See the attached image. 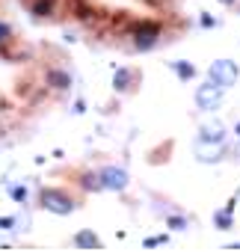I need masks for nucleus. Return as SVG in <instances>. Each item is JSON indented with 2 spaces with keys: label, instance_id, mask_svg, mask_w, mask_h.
I'll list each match as a JSON object with an SVG mask.
<instances>
[{
  "label": "nucleus",
  "instance_id": "1",
  "mask_svg": "<svg viewBox=\"0 0 240 252\" xmlns=\"http://www.w3.org/2000/svg\"><path fill=\"white\" fill-rule=\"evenodd\" d=\"M210 80L219 83L222 89L234 86V80H237V65H234L231 60H216V63L210 65Z\"/></svg>",
  "mask_w": 240,
  "mask_h": 252
},
{
  "label": "nucleus",
  "instance_id": "2",
  "mask_svg": "<svg viewBox=\"0 0 240 252\" xmlns=\"http://www.w3.org/2000/svg\"><path fill=\"white\" fill-rule=\"evenodd\" d=\"M196 101H199L202 110H216L219 101H222V86L213 83V80L205 83V86H199V89H196Z\"/></svg>",
  "mask_w": 240,
  "mask_h": 252
},
{
  "label": "nucleus",
  "instance_id": "3",
  "mask_svg": "<svg viewBox=\"0 0 240 252\" xmlns=\"http://www.w3.org/2000/svg\"><path fill=\"white\" fill-rule=\"evenodd\" d=\"M157 33H160V27H157L154 21H140V24H137V36H134L137 42H134V45H137L140 51L154 48V45H157Z\"/></svg>",
  "mask_w": 240,
  "mask_h": 252
},
{
  "label": "nucleus",
  "instance_id": "4",
  "mask_svg": "<svg viewBox=\"0 0 240 252\" xmlns=\"http://www.w3.org/2000/svg\"><path fill=\"white\" fill-rule=\"evenodd\" d=\"M45 208H51V211H57V214H71V208H74V202L65 196V193H57V190H51V193H45Z\"/></svg>",
  "mask_w": 240,
  "mask_h": 252
},
{
  "label": "nucleus",
  "instance_id": "5",
  "mask_svg": "<svg viewBox=\"0 0 240 252\" xmlns=\"http://www.w3.org/2000/svg\"><path fill=\"white\" fill-rule=\"evenodd\" d=\"M196 155H199V160L213 163V160H219V158H222V143H213V140H199Z\"/></svg>",
  "mask_w": 240,
  "mask_h": 252
},
{
  "label": "nucleus",
  "instance_id": "6",
  "mask_svg": "<svg viewBox=\"0 0 240 252\" xmlns=\"http://www.w3.org/2000/svg\"><path fill=\"white\" fill-rule=\"evenodd\" d=\"M101 178H104V184L113 187V190H122V187L128 184V175H125V172H119V169H104Z\"/></svg>",
  "mask_w": 240,
  "mask_h": 252
},
{
  "label": "nucleus",
  "instance_id": "7",
  "mask_svg": "<svg viewBox=\"0 0 240 252\" xmlns=\"http://www.w3.org/2000/svg\"><path fill=\"white\" fill-rule=\"evenodd\" d=\"M48 83H51L54 89H60V92H62V89H68V86H71V77H68L65 71H60V68H51V71H48Z\"/></svg>",
  "mask_w": 240,
  "mask_h": 252
},
{
  "label": "nucleus",
  "instance_id": "8",
  "mask_svg": "<svg viewBox=\"0 0 240 252\" xmlns=\"http://www.w3.org/2000/svg\"><path fill=\"white\" fill-rule=\"evenodd\" d=\"M222 137H225V128L219 122H210V125H205L202 128V140H213V143H222Z\"/></svg>",
  "mask_w": 240,
  "mask_h": 252
},
{
  "label": "nucleus",
  "instance_id": "9",
  "mask_svg": "<svg viewBox=\"0 0 240 252\" xmlns=\"http://www.w3.org/2000/svg\"><path fill=\"white\" fill-rule=\"evenodd\" d=\"M137 74L134 71H128V68H122V71H116V80H113V86L122 92V89H131V80H134Z\"/></svg>",
  "mask_w": 240,
  "mask_h": 252
},
{
  "label": "nucleus",
  "instance_id": "10",
  "mask_svg": "<svg viewBox=\"0 0 240 252\" xmlns=\"http://www.w3.org/2000/svg\"><path fill=\"white\" fill-rule=\"evenodd\" d=\"M169 65L175 68V74H178L181 80H193V77H196V65H190V63H184V60H181V63H169Z\"/></svg>",
  "mask_w": 240,
  "mask_h": 252
},
{
  "label": "nucleus",
  "instance_id": "11",
  "mask_svg": "<svg viewBox=\"0 0 240 252\" xmlns=\"http://www.w3.org/2000/svg\"><path fill=\"white\" fill-rule=\"evenodd\" d=\"M33 12H36V15H51V12H54V0H36V3H33Z\"/></svg>",
  "mask_w": 240,
  "mask_h": 252
},
{
  "label": "nucleus",
  "instance_id": "12",
  "mask_svg": "<svg viewBox=\"0 0 240 252\" xmlns=\"http://www.w3.org/2000/svg\"><path fill=\"white\" fill-rule=\"evenodd\" d=\"M77 243H80V246H98V237H92V234H80Z\"/></svg>",
  "mask_w": 240,
  "mask_h": 252
},
{
  "label": "nucleus",
  "instance_id": "13",
  "mask_svg": "<svg viewBox=\"0 0 240 252\" xmlns=\"http://www.w3.org/2000/svg\"><path fill=\"white\" fill-rule=\"evenodd\" d=\"M166 222H169V225H172V228H184V225H187V222H184V220H181V217H169V220H166Z\"/></svg>",
  "mask_w": 240,
  "mask_h": 252
},
{
  "label": "nucleus",
  "instance_id": "14",
  "mask_svg": "<svg viewBox=\"0 0 240 252\" xmlns=\"http://www.w3.org/2000/svg\"><path fill=\"white\" fill-rule=\"evenodd\" d=\"M12 196H15V199H18V202H21V199H24V196H27V190H24V187H15V190H12Z\"/></svg>",
  "mask_w": 240,
  "mask_h": 252
},
{
  "label": "nucleus",
  "instance_id": "15",
  "mask_svg": "<svg viewBox=\"0 0 240 252\" xmlns=\"http://www.w3.org/2000/svg\"><path fill=\"white\" fill-rule=\"evenodd\" d=\"M219 3H237V0H219Z\"/></svg>",
  "mask_w": 240,
  "mask_h": 252
},
{
  "label": "nucleus",
  "instance_id": "16",
  "mask_svg": "<svg viewBox=\"0 0 240 252\" xmlns=\"http://www.w3.org/2000/svg\"><path fill=\"white\" fill-rule=\"evenodd\" d=\"M237 160H240V146H237Z\"/></svg>",
  "mask_w": 240,
  "mask_h": 252
},
{
  "label": "nucleus",
  "instance_id": "17",
  "mask_svg": "<svg viewBox=\"0 0 240 252\" xmlns=\"http://www.w3.org/2000/svg\"><path fill=\"white\" fill-rule=\"evenodd\" d=\"M237 134H240V125H237Z\"/></svg>",
  "mask_w": 240,
  "mask_h": 252
},
{
  "label": "nucleus",
  "instance_id": "18",
  "mask_svg": "<svg viewBox=\"0 0 240 252\" xmlns=\"http://www.w3.org/2000/svg\"><path fill=\"white\" fill-rule=\"evenodd\" d=\"M237 12H240V3H237Z\"/></svg>",
  "mask_w": 240,
  "mask_h": 252
}]
</instances>
